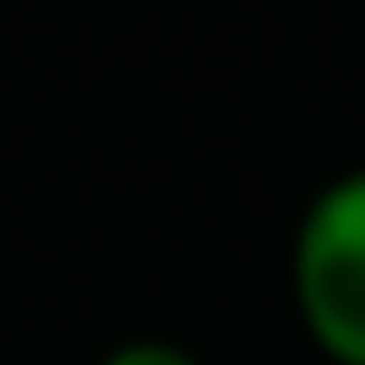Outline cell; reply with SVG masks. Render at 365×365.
I'll use <instances>...</instances> for the list:
<instances>
[{
	"mask_svg": "<svg viewBox=\"0 0 365 365\" xmlns=\"http://www.w3.org/2000/svg\"><path fill=\"white\" fill-rule=\"evenodd\" d=\"M98 365H201V359L189 347H177V341H122Z\"/></svg>",
	"mask_w": 365,
	"mask_h": 365,
	"instance_id": "2",
	"label": "cell"
},
{
	"mask_svg": "<svg viewBox=\"0 0 365 365\" xmlns=\"http://www.w3.org/2000/svg\"><path fill=\"white\" fill-rule=\"evenodd\" d=\"M292 304L329 365H365V170L311 195L292 232Z\"/></svg>",
	"mask_w": 365,
	"mask_h": 365,
	"instance_id": "1",
	"label": "cell"
}]
</instances>
